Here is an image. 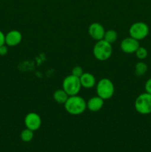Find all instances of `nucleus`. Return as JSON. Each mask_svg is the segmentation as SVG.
I'll list each match as a JSON object with an SVG mask.
<instances>
[{
    "mask_svg": "<svg viewBox=\"0 0 151 152\" xmlns=\"http://www.w3.org/2000/svg\"><path fill=\"white\" fill-rule=\"evenodd\" d=\"M64 105L67 112L72 115H79L87 108L86 101L78 95L69 96Z\"/></svg>",
    "mask_w": 151,
    "mask_h": 152,
    "instance_id": "obj_1",
    "label": "nucleus"
},
{
    "mask_svg": "<svg viewBox=\"0 0 151 152\" xmlns=\"http://www.w3.org/2000/svg\"><path fill=\"white\" fill-rule=\"evenodd\" d=\"M93 55L99 61H105L109 59L113 53L111 44L104 39L97 41L93 47Z\"/></svg>",
    "mask_w": 151,
    "mask_h": 152,
    "instance_id": "obj_2",
    "label": "nucleus"
},
{
    "mask_svg": "<svg viewBox=\"0 0 151 152\" xmlns=\"http://www.w3.org/2000/svg\"><path fill=\"white\" fill-rule=\"evenodd\" d=\"M115 91V88L113 82L107 78H104L99 80L96 85L97 96L102 99H108L113 96Z\"/></svg>",
    "mask_w": 151,
    "mask_h": 152,
    "instance_id": "obj_3",
    "label": "nucleus"
},
{
    "mask_svg": "<svg viewBox=\"0 0 151 152\" xmlns=\"http://www.w3.org/2000/svg\"><path fill=\"white\" fill-rule=\"evenodd\" d=\"M81 83L78 77L73 75H69L65 77L62 83V89L68 94V96L77 95L81 90Z\"/></svg>",
    "mask_w": 151,
    "mask_h": 152,
    "instance_id": "obj_4",
    "label": "nucleus"
},
{
    "mask_svg": "<svg viewBox=\"0 0 151 152\" xmlns=\"http://www.w3.org/2000/svg\"><path fill=\"white\" fill-rule=\"evenodd\" d=\"M135 108L136 111L142 114L151 113V94L144 93L139 95L135 101Z\"/></svg>",
    "mask_w": 151,
    "mask_h": 152,
    "instance_id": "obj_5",
    "label": "nucleus"
},
{
    "mask_svg": "<svg viewBox=\"0 0 151 152\" xmlns=\"http://www.w3.org/2000/svg\"><path fill=\"white\" fill-rule=\"evenodd\" d=\"M130 37L137 40L143 39L149 34V28L147 24L138 22L133 24L129 29Z\"/></svg>",
    "mask_w": 151,
    "mask_h": 152,
    "instance_id": "obj_6",
    "label": "nucleus"
},
{
    "mask_svg": "<svg viewBox=\"0 0 151 152\" xmlns=\"http://www.w3.org/2000/svg\"><path fill=\"white\" fill-rule=\"evenodd\" d=\"M25 124L27 129L30 130L37 131L41 125V119L38 114L34 112H30L26 115L25 118Z\"/></svg>",
    "mask_w": 151,
    "mask_h": 152,
    "instance_id": "obj_7",
    "label": "nucleus"
},
{
    "mask_svg": "<svg viewBox=\"0 0 151 152\" xmlns=\"http://www.w3.org/2000/svg\"><path fill=\"white\" fill-rule=\"evenodd\" d=\"M139 47V40L131 37L124 39L120 44V48H121V50L126 53H135Z\"/></svg>",
    "mask_w": 151,
    "mask_h": 152,
    "instance_id": "obj_8",
    "label": "nucleus"
},
{
    "mask_svg": "<svg viewBox=\"0 0 151 152\" xmlns=\"http://www.w3.org/2000/svg\"><path fill=\"white\" fill-rule=\"evenodd\" d=\"M88 32L93 39L99 41L103 39L105 31L104 27L99 22H93L89 27Z\"/></svg>",
    "mask_w": 151,
    "mask_h": 152,
    "instance_id": "obj_9",
    "label": "nucleus"
},
{
    "mask_svg": "<svg viewBox=\"0 0 151 152\" xmlns=\"http://www.w3.org/2000/svg\"><path fill=\"white\" fill-rule=\"evenodd\" d=\"M22 39V34L16 30L10 31L5 35V44L8 46H11V47L19 45Z\"/></svg>",
    "mask_w": 151,
    "mask_h": 152,
    "instance_id": "obj_10",
    "label": "nucleus"
},
{
    "mask_svg": "<svg viewBox=\"0 0 151 152\" xmlns=\"http://www.w3.org/2000/svg\"><path fill=\"white\" fill-rule=\"evenodd\" d=\"M104 105V99L99 96L90 98L87 102V108L93 112H96L102 109Z\"/></svg>",
    "mask_w": 151,
    "mask_h": 152,
    "instance_id": "obj_11",
    "label": "nucleus"
},
{
    "mask_svg": "<svg viewBox=\"0 0 151 152\" xmlns=\"http://www.w3.org/2000/svg\"><path fill=\"white\" fill-rule=\"evenodd\" d=\"M81 87L84 88H91L96 85V78L90 73H83L79 77Z\"/></svg>",
    "mask_w": 151,
    "mask_h": 152,
    "instance_id": "obj_12",
    "label": "nucleus"
},
{
    "mask_svg": "<svg viewBox=\"0 0 151 152\" xmlns=\"http://www.w3.org/2000/svg\"><path fill=\"white\" fill-rule=\"evenodd\" d=\"M68 97H69L68 94L63 89L56 90L53 94L54 100L59 104H65L66 102L67 99H68Z\"/></svg>",
    "mask_w": 151,
    "mask_h": 152,
    "instance_id": "obj_13",
    "label": "nucleus"
},
{
    "mask_svg": "<svg viewBox=\"0 0 151 152\" xmlns=\"http://www.w3.org/2000/svg\"><path fill=\"white\" fill-rule=\"evenodd\" d=\"M104 40L109 42L110 44L115 42V40L117 39V33L116 31L114 30H108V31H105V35H104Z\"/></svg>",
    "mask_w": 151,
    "mask_h": 152,
    "instance_id": "obj_14",
    "label": "nucleus"
},
{
    "mask_svg": "<svg viewBox=\"0 0 151 152\" xmlns=\"http://www.w3.org/2000/svg\"><path fill=\"white\" fill-rule=\"evenodd\" d=\"M33 131L30 130L29 129H25L21 132V139H22V141L25 142H30L31 140H33Z\"/></svg>",
    "mask_w": 151,
    "mask_h": 152,
    "instance_id": "obj_15",
    "label": "nucleus"
},
{
    "mask_svg": "<svg viewBox=\"0 0 151 152\" xmlns=\"http://www.w3.org/2000/svg\"><path fill=\"white\" fill-rule=\"evenodd\" d=\"M147 70V66L146 64L142 62H138L135 66V73L138 77H141L143 74H144Z\"/></svg>",
    "mask_w": 151,
    "mask_h": 152,
    "instance_id": "obj_16",
    "label": "nucleus"
},
{
    "mask_svg": "<svg viewBox=\"0 0 151 152\" xmlns=\"http://www.w3.org/2000/svg\"><path fill=\"white\" fill-rule=\"evenodd\" d=\"M135 53H136V56L139 59H144L147 56V50L144 48L140 47V46L138 48V49Z\"/></svg>",
    "mask_w": 151,
    "mask_h": 152,
    "instance_id": "obj_17",
    "label": "nucleus"
},
{
    "mask_svg": "<svg viewBox=\"0 0 151 152\" xmlns=\"http://www.w3.org/2000/svg\"><path fill=\"white\" fill-rule=\"evenodd\" d=\"M83 73L84 72H83L82 68L80 66H76L72 69V75L78 77V78L82 75Z\"/></svg>",
    "mask_w": 151,
    "mask_h": 152,
    "instance_id": "obj_18",
    "label": "nucleus"
},
{
    "mask_svg": "<svg viewBox=\"0 0 151 152\" xmlns=\"http://www.w3.org/2000/svg\"><path fill=\"white\" fill-rule=\"evenodd\" d=\"M145 90L147 93L151 94V79L148 80L145 83Z\"/></svg>",
    "mask_w": 151,
    "mask_h": 152,
    "instance_id": "obj_19",
    "label": "nucleus"
},
{
    "mask_svg": "<svg viewBox=\"0 0 151 152\" xmlns=\"http://www.w3.org/2000/svg\"><path fill=\"white\" fill-rule=\"evenodd\" d=\"M7 51H8V49H7V47L4 45L0 46V55L1 56H4L7 53Z\"/></svg>",
    "mask_w": 151,
    "mask_h": 152,
    "instance_id": "obj_20",
    "label": "nucleus"
},
{
    "mask_svg": "<svg viewBox=\"0 0 151 152\" xmlns=\"http://www.w3.org/2000/svg\"><path fill=\"white\" fill-rule=\"evenodd\" d=\"M5 44V35L0 31V46Z\"/></svg>",
    "mask_w": 151,
    "mask_h": 152,
    "instance_id": "obj_21",
    "label": "nucleus"
}]
</instances>
